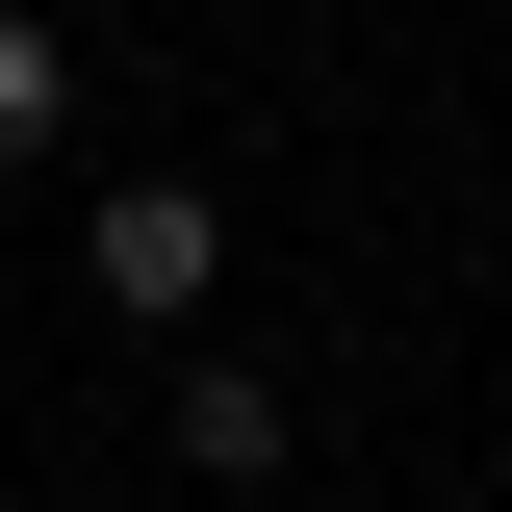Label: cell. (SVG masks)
Here are the masks:
<instances>
[{"label":"cell","instance_id":"1","mask_svg":"<svg viewBox=\"0 0 512 512\" xmlns=\"http://www.w3.org/2000/svg\"><path fill=\"white\" fill-rule=\"evenodd\" d=\"M77 282H103L128 333H180L205 282H231V180H103L77 205Z\"/></svg>","mask_w":512,"mask_h":512},{"label":"cell","instance_id":"3","mask_svg":"<svg viewBox=\"0 0 512 512\" xmlns=\"http://www.w3.org/2000/svg\"><path fill=\"white\" fill-rule=\"evenodd\" d=\"M180 461H205V487H256V461H282V384H256V359H205V384H180Z\"/></svg>","mask_w":512,"mask_h":512},{"label":"cell","instance_id":"2","mask_svg":"<svg viewBox=\"0 0 512 512\" xmlns=\"http://www.w3.org/2000/svg\"><path fill=\"white\" fill-rule=\"evenodd\" d=\"M52 128H77V52L26 26V0H0V180H52Z\"/></svg>","mask_w":512,"mask_h":512}]
</instances>
